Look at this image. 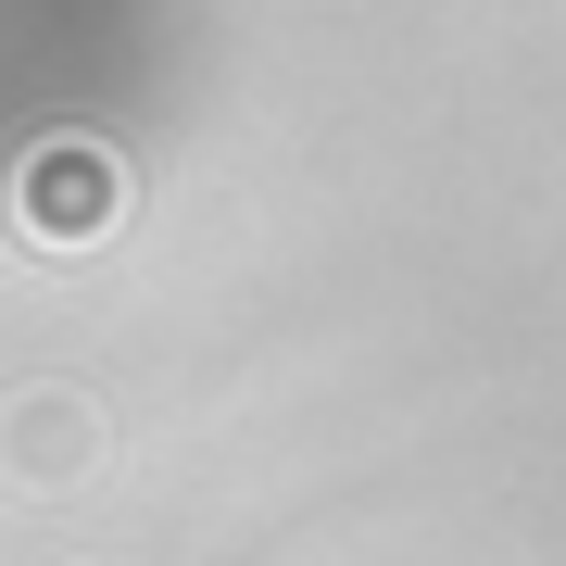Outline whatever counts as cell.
Masks as SVG:
<instances>
[{
    "label": "cell",
    "mask_w": 566,
    "mask_h": 566,
    "mask_svg": "<svg viewBox=\"0 0 566 566\" xmlns=\"http://www.w3.org/2000/svg\"><path fill=\"white\" fill-rule=\"evenodd\" d=\"M13 202H25V227H39V240L76 252V240H102V227L126 214V177H114V151H102V139H51L39 164H25Z\"/></svg>",
    "instance_id": "6da1fadb"
},
{
    "label": "cell",
    "mask_w": 566,
    "mask_h": 566,
    "mask_svg": "<svg viewBox=\"0 0 566 566\" xmlns=\"http://www.w3.org/2000/svg\"><path fill=\"white\" fill-rule=\"evenodd\" d=\"M88 453H102V416H88L76 390H25V403L0 416V465H13V479H39V491L88 479Z\"/></svg>",
    "instance_id": "7a4b0ae2"
}]
</instances>
